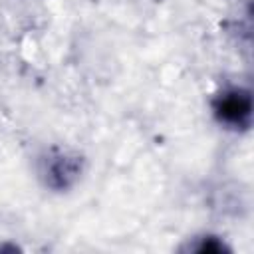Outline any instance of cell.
Instances as JSON below:
<instances>
[{
    "mask_svg": "<svg viewBox=\"0 0 254 254\" xmlns=\"http://www.w3.org/2000/svg\"><path fill=\"white\" fill-rule=\"evenodd\" d=\"M214 119L234 131H246L252 123V95L244 87L222 89L212 99Z\"/></svg>",
    "mask_w": 254,
    "mask_h": 254,
    "instance_id": "6da1fadb",
    "label": "cell"
},
{
    "mask_svg": "<svg viewBox=\"0 0 254 254\" xmlns=\"http://www.w3.org/2000/svg\"><path fill=\"white\" fill-rule=\"evenodd\" d=\"M46 185L56 189V190H65L69 189L81 175V161L77 155H71L67 151H56L48 155L44 161V171H42Z\"/></svg>",
    "mask_w": 254,
    "mask_h": 254,
    "instance_id": "7a4b0ae2",
    "label": "cell"
},
{
    "mask_svg": "<svg viewBox=\"0 0 254 254\" xmlns=\"http://www.w3.org/2000/svg\"><path fill=\"white\" fill-rule=\"evenodd\" d=\"M190 250L200 252V254H204V252L220 254V252H228L230 248H228L218 236H202V238H198V242H196L194 246H190Z\"/></svg>",
    "mask_w": 254,
    "mask_h": 254,
    "instance_id": "3957f363",
    "label": "cell"
}]
</instances>
